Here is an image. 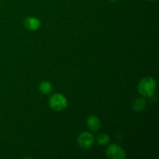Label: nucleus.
Segmentation results:
<instances>
[{
    "mask_svg": "<svg viewBox=\"0 0 159 159\" xmlns=\"http://www.w3.org/2000/svg\"><path fill=\"white\" fill-rule=\"evenodd\" d=\"M138 92L144 97L151 98L154 96L156 89V82L152 77H144L138 84Z\"/></svg>",
    "mask_w": 159,
    "mask_h": 159,
    "instance_id": "f257e3e1",
    "label": "nucleus"
},
{
    "mask_svg": "<svg viewBox=\"0 0 159 159\" xmlns=\"http://www.w3.org/2000/svg\"><path fill=\"white\" fill-rule=\"evenodd\" d=\"M48 103H49L50 107L53 110L57 112L63 111L68 107V100H67L66 97L61 93L53 94L50 97Z\"/></svg>",
    "mask_w": 159,
    "mask_h": 159,
    "instance_id": "f03ea898",
    "label": "nucleus"
},
{
    "mask_svg": "<svg viewBox=\"0 0 159 159\" xmlns=\"http://www.w3.org/2000/svg\"><path fill=\"white\" fill-rule=\"evenodd\" d=\"M106 156L109 159H124L126 158V152L121 146L112 144L107 147Z\"/></svg>",
    "mask_w": 159,
    "mask_h": 159,
    "instance_id": "7ed1b4c3",
    "label": "nucleus"
},
{
    "mask_svg": "<svg viewBox=\"0 0 159 159\" xmlns=\"http://www.w3.org/2000/svg\"><path fill=\"white\" fill-rule=\"evenodd\" d=\"M95 138L93 134L88 131H83L79 135L77 138L78 145L83 149H88L94 144Z\"/></svg>",
    "mask_w": 159,
    "mask_h": 159,
    "instance_id": "20e7f679",
    "label": "nucleus"
},
{
    "mask_svg": "<svg viewBox=\"0 0 159 159\" xmlns=\"http://www.w3.org/2000/svg\"><path fill=\"white\" fill-rule=\"evenodd\" d=\"M24 26L27 30L31 31H36L40 27L41 23L39 19L34 16H28L24 20Z\"/></svg>",
    "mask_w": 159,
    "mask_h": 159,
    "instance_id": "39448f33",
    "label": "nucleus"
},
{
    "mask_svg": "<svg viewBox=\"0 0 159 159\" xmlns=\"http://www.w3.org/2000/svg\"><path fill=\"white\" fill-rule=\"evenodd\" d=\"M87 127L92 131H97L100 129L101 121L99 118L96 115L89 116L86 120Z\"/></svg>",
    "mask_w": 159,
    "mask_h": 159,
    "instance_id": "423d86ee",
    "label": "nucleus"
},
{
    "mask_svg": "<svg viewBox=\"0 0 159 159\" xmlns=\"http://www.w3.org/2000/svg\"><path fill=\"white\" fill-rule=\"evenodd\" d=\"M147 102L144 98H138L132 103V109L135 112H141L146 107Z\"/></svg>",
    "mask_w": 159,
    "mask_h": 159,
    "instance_id": "0eeeda50",
    "label": "nucleus"
},
{
    "mask_svg": "<svg viewBox=\"0 0 159 159\" xmlns=\"http://www.w3.org/2000/svg\"><path fill=\"white\" fill-rule=\"evenodd\" d=\"M38 89L40 93L44 95H47L51 93L53 86L52 84L50 82H48V81H43V82H41L39 84Z\"/></svg>",
    "mask_w": 159,
    "mask_h": 159,
    "instance_id": "6e6552de",
    "label": "nucleus"
},
{
    "mask_svg": "<svg viewBox=\"0 0 159 159\" xmlns=\"http://www.w3.org/2000/svg\"><path fill=\"white\" fill-rule=\"evenodd\" d=\"M110 141V138L108 134H99L97 137H96V141L99 145H105V144H108Z\"/></svg>",
    "mask_w": 159,
    "mask_h": 159,
    "instance_id": "1a4fd4ad",
    "label": "nucleus"
},
{
    "mask_svg": "<svg viewBox=\"0 0 159 159\" xmlns=\"http://www.w3.org/2000/svg\"><path fill=\"white\" fill-rule=\"evenodd\" d=\"M110 2H116V0H109Z\"/></svg>",
    "mask_w": 159,
    "mask_h": 159,
    "instance_id": "9d476101",
    "label": "nucleus"
},
{
    "mask_svg": "<svg viewBox=\"0 0 159 159\" xmlns=\"http://www.w3.org/2000/svg\"><path fill=\"white\" fill-rule=\"evenodd\" d=\"M150 1H155V0H150Z\"/></svg>",
    "mask_w": 159,
    "mask_h": 159,
    "instance_id": "9b49d317",
    "label": "nucleus"
}]
</instances>
